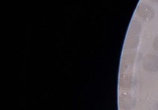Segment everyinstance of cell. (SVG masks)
<instances>
[{
  "label": "cell",
  "instance_id": "obj_5",
  "mask_svg": "<svg viewBox=\"0 0 158 110\" xmlns=\"http://www.w3.org/2000/svg\"><path fill=\"white\" fill-rule=\"evenodd\" d=\"M136 53L135 52H128L122 57V61L127 65L133 63L135 59Z\"/></svg>",
  "mask_w": 158,
  "mask_h": 110
},
{
  "label": "cell",
  "instance_id": "obj_1",
  "mask_svg": "<svg viewBox=\"0 0 158 110\" xmlns=\"http://www.w3.org/2000/svg\"><path fill=\"white\" fill-rule=\"evenodd\" d=\"M136 14L143 20L149 21L154 18L155 11L148 4L141 2L138 4L136 9Z\"/></svg>",
  "mask_w": 158,
  "mask_h": 110
},
{
  "label": "cell",
  "instance_id": "obj_6",
  "mask_svg": "<svg viewBox=\"0 0 158 110\" xmlns=\"http://www.w3.org/2000/svg\"><path fill=\"white\" fill-rule=\"evenodd\" d=\"M123 85H124L125 87L130 88L131 87L132 83H133V77L130 75H126L123 78Z\"/></svg>",
  "mask_w": 158,
  "mask_h": 110
},
{
  "label": "cell",
  "instance_id": "obj_4",
  "mask_svg": "<svg viewBox=\"0 0 158 110\" xmlns=\"http://www.w3.org/2000/svg\"><path fill=\"white\" fill-rule=\"evenodd\" d=\"M141 29H142L141 23L138 20L133 19L130 23L129 29H128L129 34L138 35L141 33Z\"/></svg>",
  "mask_w": 158,
  "mask_h": 110
},
{
  "label": "cell",
  "instance_id": "obj_8",
  "mask_svg": "<svg viewBox=\"0 0 158 110\" xmlns=\"http://www.w3.org/2000/svg\"><path fill=\"white\" fill-rule=\"evenodd\" d=\"M151 1L153 2H156V3H158V0H150Z\"/></svg>",
  "mask_w": 158,
  "mask_h": 110
},
{
  "label": "cell",
  "instance_id": "obj_2",
  "mask_svg": "<svg viewBox=\"0 0 158 110\" xmlns=\"http://www.w3.org/2000/svg\"><path fill=\"white\" fill-rule=\"evenodd\" d=\"M143 69L150 73L158 71V56L153 53H147L143 59Z\"/></svg>",
  "mask_w": 158,
  "mask_h": 110
},
{
  "label": "cell",
  "instance_id": "obj_7",
  "mask_svg": "<svg viewBox=\"0 0 158 110\" xmlns=\"http://www.w3.org/2000/svg\"><path fill=\"white\" fill-rule=\"evenodd\" d=\"M152 47L155 50L158 52V36H157L153 40Z\"/></svg>",
  "mask_w": 158,
  "mask_h": 110
},
{
  "label": "cell",
  "instance_id": "obj_3",
  "mask_svg": "<svg viewBox=\"0 0 158 110\" xmlns=\"http://www.w3.org/2000/svg\"><path fill=\"white\" fill-rule=\"evenodd\" d=\"M139 36L138 35L128 34L125 39L124 49L126 50H132L136 49L139 43Z\"/></svg>",
  "mask_w": 158,
  "mask_h": 110
}]
</instances>
